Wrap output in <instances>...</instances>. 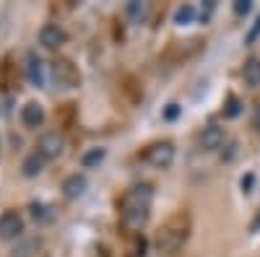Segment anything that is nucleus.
Listing matches in <instances>:
<instances>
[{"label": "nucleus", "mask_w": 260, "mask_h": 257, "mask_svg": "<svg viewBox=\"0 0 260 257\" xmlns=\"http://www.w3.org/2000/svg\"><path fill=\"white\" fill-rule=\"evenodd\" d=\"M151 203H154V187L151 185L130 187L120 200V226L127 234L138 237L151 218Z\"/></svg>", "instance_id": "obj_1"}, {"label": "nucleus", "mask_w": 260, "mask_h": 257, "mask_svg": "<svg viewBox=\"0 0 260 257\" xmlns=\"http://www.w3.org/2000/svg\"><path fill=\"white\" fill-rule=\"evenodd\" d=\"M50 83L60 91H73L81 86V73L71 60L57 57V60L50 62Z\"/></svg>", "instance_id": "obj_2"}, {"label": "nucleus", "mask_w": 260, "mask_h": 257, "mask_svg": "<svg viewBox=\"0 0 260 257\" xmlns=\"http://www.w3.org/2000/svg\"><path fill=\"white\" fill-rule=\"evenodd\" d=\"M187 239V224H182V218H175V221H169L161 231H159V249L161 252H177Z\"/></svg>", "instance_id": "obj_3"}, {"label": "nucleus", "mask_w": 260, "mask_h": 257, "mask_svg": "<svg viewBox=\"0 0 260 257\" xmlns=\"http://www.w3.org/2000/svg\"><path fill=\"white\" fill-rule=\"evenodd\" d=\"M143 161L154 169H169L172 161H175V143L172 140H156L146 148Z\"/></svg>", "instance_id": "obj_4"}, {"label": "nucleus", "mask_w": 260, "mask_h": 257, "mask_svg": "<svg viewBox=\"0 0 260 257\" xmlns=\"http://www.w3.org/2000/svg\"><path fill=\"white\" fill-rule=\"evenodd\" d=\"M24 76L31 86H45L50 81V65H45V60H42L37 52H26V65H24Z\"/></svg>", "instance_id": "obj_5"}, {"label": "nucleus", "mask_w": 260, "mask_h": 257, "mask_svg": "<svg viewBox=\"0 0 260 257\" xmlns=\"http://www.w3.org/2000/svg\"><path fill=\"white\" fill-rule=\"evenodd\" d=\"M62 151H65V138H62L60 133L50 130V133H42V135H39V140H37V154H39V156H45L47 161H52V159H57Z\"/></svg>", "instance_id": "obj_6"}, {"label": "nucleus", "mask_w": 260, "mask_h": 257, "mask_svg": "<svg viewBox=\"0 0 260 257\" xmlns=\"http://www.w3.org/2000/svg\"><path fill=\"white\" fill-rule=\"evenodd\" d=\"M224 143H226V133L221 125H206L198 133L201 151H219V148H224Z\"/></svg>", "instance_id": "obj_7"}, {"label": "nucleus", "mask_w": 260, "mask_h": 257, "mask_svg": "<svg viewBox=\"0 0 260 257\" xmlns=\"http://www.w3.org/2000/svg\"><path fill=\"white\" fill-rule=\"evenodd\" d=\"M24 237V218L18 210H6L0 216V239H18Z\"/></svg>", "instance_id": "obj_8"}, {"label": "nucleus", "mask_w": 260, "mask_h": 257, "mask_svg": "<svg viewBox=\"0 0 260 257\" xmlns=\"http://www.w3.org/2000/svg\"><path fill=\"white\" fill-rule=\"evenodd\" d=\"M37 39H39V45L45 50H60L65 42H68V34H65V29L57 26V24H45L39 29Z\"/></svg>", "instance_id": "obj_9"}, {"label": "nucleus", "mask_w": 260, "mask_h": 257, "mask_svg": "<svg viewBox=\"0 0 260 257\" xmlns=\"http://www.w3.org/2000/svg\"><path fill=\"white\" fill-rule=\"evenodd\" d=\"M60 190H62V198L73 203V200L86 195V190H89V179H86V174H78V171H76V174H68L62 179Z\"/></svg>", "instance_id": "obj_10"}, {"label": "nucleus", "mask_w": 260, "mask_h": 257, "mask_svg": "<svg viewBox=\"0 0 260 257\" xmlns=\"http://www.w3.org/2000/svg\"><path fill=\"white\" fill-rule=\"evenodd\" d=\"M47 120L45 115V106H42L39 101H29L21 106V122H24V127H31V130H37V127H42Z\"/></svg>", "instance_id": "obj_11"}, {"label": "nucleus", "mask_w": 260, "mask_h": 257, "mask_svg": "<svg viewBox=\"0 0 260 257\" xmlns=\"http://www.w3.org/2000/svg\"><path fill=\"white\" fill-rule=\"evenodd\" d=\"M42 239L34 237V234H24L13 242V249H11V257H31L37 249H39Z\"/></svg>", "instance_id": "obj_12"}, {"label": "nucleus", "mask_w": 260, "mask_h": 257, "mask_svg": "<svg viewBox=\"0 0 260 257\" xmlns=\"http://www.w3.org/2000/svg\"><path fill=\"white\" fill-rule=\"evenodd\" d=\"M45 156H39L37 151H31L29 156H24V161H21V174H24L26 179H34L39 177L42 171H45Z\"/></svg>", "instance_id": "obj_13"}, {"label": "nucleus", "mask_w": 260, "mask_h": 257, "mask_svg": "<svg viewBox=\"0 0 260 257\" xmlns=\"http://www.w3.org/2000/svg\"><path fill=\"white\" fill-rule=\"evenodd\" d=\"M242 81L250 89H260V57H247L242 65Z\"/></svg>", "instance_id": "obj_14"}, {"label": "nucleus", "mask_w": 260, "mask_h": 257, "mask_svg": "<svg viewBox=\"0 0 260 257\" xmlns=\"http://www.w3.org/2000/svg\"><path fill=\"white\" fill-rule=\"evenodd\" d=\"M104 159H107V148H102V145L86 148V151L81 154V166H83V169H96Z\"/></svg>", "instance_id": "obj_15"}, {"label": "nucleus", "mask_w": 260, "mask_h": 257, "mask_svg": "<svg viewBox=\"0 0 260 257\" xmlns=\"http://www.w3.org/2000/svg\"><path fill=\"white\" fill-rule=\"evenodd\" d=\"M195 21H198V8H195V6L182 3V6L175 11V24H177V26H190V24H195Z\"/></svg>", "instance_id": "obj_16"}, {"label": "nucleus", "mask_w": 260, "mask_h": 257, "mask_svg": "<svg viewBox=\"0 0 260 257\" xmlns=\"http://www.w3.org/2000/svg\"><path fill=\"white\" fill-rule=\"evenodd\" d=\"M29 210H31V218L37 224H50L55 218V208L52 205H45V203H31Z\"/></svg>", "instance_id": "obj_17"}, {"label": "nucleus", "mask_w": 260, "mask_h": 257, "mask_svg": "<svg viewBox=\"0 0 260 257\" xmlns=\"http://www.w3.org/2000/svg\"><path fill=\"white\" fill-rule=\"evenodd\" d=\"M146 11H148V6L141 3V0H127L125 3V16L130 21H136V24H141V21L146 18Z\"/></svg>", "instance_id": "obj_18"}, {"label": "nucleus", "mask_w": 260, "mask_h": 257, "mask_svg": "<svg viewBox=\"0 0 260 257\" xmlns=\"http://www.w3.org/2000/svg\"><path fill=\"white\" fill-rule=\"evenodd\" d=\"M242 99L240 96H234V94H229L226 96V101H224V117L226 120H234V117H240L242 115Z\"/></svg>", "instance_id": "obj_19"}, {"label": "nucleus", "mask_w": 260, "mask_h": 257, "mask_svg": "<svg viewBox=\"0 0 260 257\" xmlns=\"http://www.w3.org/2000/svg\"><path fill=\"white\" fill-rule=\"evenodd\" d=\"M182 117V106L177 104V101H169L164 109H161V120L164 122H175V120H180Z\"/></svg>", "instance_id": "obj_20"}, {"label": "nucleus", "mask_w": 260, "mask_h": 257, "mask_svg": "<svg viewBox=\"0 0 260 257\" xmlns=\"http://www.w3.org/2000/svg\"><path fill=\"white\" fill-rule=\"evenodd\" d=\"M146 247H148V242H146V237H133V242H130V254L133 257H143L146 254Z\"/></svg>", "instance_id": "obj_21"}, {"label": "nucleus", "mask_w": 260, "mask_h": 257, "mask_svg": "<svg viewBox=\"0 0 260 257\" xmlns=\"http://www.w3.org/2000/svg\"><path fill=\"white\" fill-rule=\"evenodd\" d=\"M240 190L245 192V195H252V190H255V171H245V174L240 177Z\"/></svg>", "instance_id": "obj_22"}, {"label": "nucleus", "mask_w": 260, "mask_h": 257, "mask_svg": "<svg viewBox=\"0 0 260 257\" xmlns=\"http://www.w3.org/2000/svg\"><path fill=\"white\" fill-rule=\"evenodd\" d=\"M257 36H260V16L250 24V29H247V34H245V45H255Z\"/></svg>", "instance_id": "obj_23"}, {"label": "nucleus", "mask_w": 260, "mask_h": 257, "mask_svg": "<svg viewBox=\"0 0 260 257\" xmlns=\"http://www.w3.org/2000/svg\"><path fill=\"white\" fill-rule=\"evenodd\" d=\"M13 104H16V96L3 94V99H0V115H3V117H11V112H13Z\"/></svg>", "instance_id": "obj_24"}, {"label": "nucleus", "mask_w": 260, "mask_h": 257, "mask_svg": "<svg viewBox=\"0 0 260 257\" xmlns=\"http://www.w3.org/2000/svg\"><path fill=\"white\" fill-rule=\"evenodd\" d=\"M232 11H234V16H247L252 11V0H234Z\"/></svg>", "instance_id": "obj_25"}, {"label": "nucleus", "mask_w": 260, "mask_h": 257, "mask_svg": "<svg viewBox=\"0 0 260 257\" xmlns=\"http://www.w3.org/2000/svg\"><path fill=\"white\" fill-rule=\"evenodd\" d=\"M237 148H240V145H237V140H226L224 148H221V161H232L237 156Z\"/></svg>", "instance_id": "obj_26"}, {"label": "nucleus", "mask_w": 260, "mask_h": 257, "mask_svg": "<svg viewBox=\"0 0 260 257\" xmlns=\"http://www.w3.org/2000/svg\"><path fill=\"white\" fill-rule=\"evenodd\" d=\"M213 11H216V0H206V6H201V8H198V18L206 24V21L211 18V13H213Z\"/></svg>", "instance_id": "obj_27"}, {"label": "nucleus", "mask_w": 260, "mask_h": 257, "mask_svg": "<svg viewBox=\"0 0 260 257\" xmlns=\"http://www.w3.org/2000/svg\"><path fill=\"white\" fill-rule=\"evenodd\" d=\"M252 125H255V130L260 133V104H257V109H255V115H252Z\"/></svg>", "instance_id": "obj_28"}]
</instances>
